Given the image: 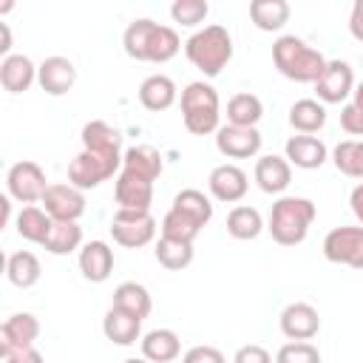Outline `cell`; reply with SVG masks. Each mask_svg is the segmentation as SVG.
<instances>
[{
	"mask_svg": "<svg viewBox=\"0 0 363 363\" xmlns=\"http://www.w3.org/2000/svg\"><path fill=\"white\" fill-rule=\"evenodd\" d=\"M122 48L136 62L162 65V62H170L179 54L182 40H179L176 28L162 26L156 20H147V17H139V20L128 23V28L122 34Z\"/></svg>",
	"mask_w": 363,
	"mask_h": 363,
	"instance_id": "obj_1",
	"label": "cell"
},
{
	"mask_svg": "<svg viewBox=\"0 0 363 363\" xmlns=\"http://www.w3.org/2000/svg\"><path fill=\"white\" fill-rule=\"evenodd\" d=\"M272 62L281 77L292 82H312V85L320 79L326 68V57L295 34H281L272 43Z\"/></svg>",
	"mask_w": 363,
	"mask_h": 363,
	"instance_id": "obj_2",
	"label": "cell"
},
{
	"mask_svg": "<svg viewBox=\"0 0 363 363\" xmlns=\"http://www.w3.org/2000/svg\"><path fill=\"white\" fill-rule=\"evenodd\" d=\"M315 216H318V207H315L312 199H306V196H281L272 204L267 230H269L275 244L298 247V244H303Z\"/></svg>",
	"mask_w": 363,
	"mask_h": 363,
	"instance_id": "obj_3",
	"label": "cell"
},
{
	"mask_svg": "<svg viewBox=\"0 0 363 363\" xmlns=\"http://www.w3.org/2000/svg\"><path fill=\"white\" fill-rule=\"evenodd\" d=\"M184 54L204 77H218L233 60V37L218 23L204 26L184 40Z\"/></svg>",
	"mask_w": 363,
	"mask_h": 363,
	"instance_id": "obj_4",
	"label": "cell"
},
{
	"mask_svg": "<svg viewBox=\"0 0 363 363\" xmlns=\"http://www.w3.org/2000/svg\"><path fill=\"white\" fill-rule=\"evenodd\" d=\"M182 119H184V128L193 136L216 133L221 128L218 125V119H221L218 91L204 79L187 82L184 91H182Z\"/></svg>",
	"mask_w": 363,
	"mask_h": 363,
	"instance_id": "obj_5",
	"label": "cell"
},
{
	"mask_svg": "<svg viewBox=\"0 0 363 363\" xmlns=\"http://www.w3.org/2000/svg\"><path fill=\"white\" fill-rule=\"evenodd\" d=\"M125 153H102V150H79L68 164V184L85 190L99 187L111 176H119Z\"/></svg>",
	"mask_w": 363,
	"mask_h": 363,
	"instance_id": "obj_6",
	"label": "cell"
},
{
	"mask_svg": "<svg viewBox=\"0 0 363 363\" xmlns=\"http://www.w3.org/2000/svg\"><path fill=\"white\" fill-rule=\"evenodd\" d=\"M156 218L150 210H116L111 218V235L119 247L139 250L156 238Z\"/></svg>",
	"mask_w": 363,
	"mask_h": 363,
	"instance_id": "obj_7",
	"label": "cell"
},
{
	"mask_svg": "<svg viewBox=\"0 0 363 363\" xmlns=\"http://www.w3.org/2000/svg\"><path fill=\"white\" fill-rule=\"evenodd\" d=\"M6 190L14 201H20L23 207L26 204H34V201H43L45 190H48V179H45V170L31 162V159H23V162H14L6 173Z\"/></svg>",
	"mask_w": 363,
	"mask_h": 363,
	"instance_id": "obj_8",
	"label": "cell"
},
{
	"mask_svg": "<svg viewBox=\"0 0 363 363\" xmlns=\"http://www.w3.org/2000/svg\"><path fill=\"white\" fill-rule=\"evenodd\" d=\"M323 258L329 264L363 269V227H335L323 235Z\"/></svg>",
	"mask_w": 363,
	"mask_h": 363,
	"instance_id": "obj_9",
	"label": "cell"
},
{
	"mask_svg": "<svg viewBox=\"0 0 363 363\" xmlns=\"http://www.w3.org/2000/svg\"><path fill=\"white\" fill-rule=\"evenodd\" d=\"M354 91V71L346 60H326V68L320 79L315 82L318 102L323 105H340Z\"/></svg>",
	"mask_w": 363,
	"mask_h": 363,
	"instance_id": "obj_10",
	"label": "cell"
},
{
	"mask_svg": "<svg viewBox=\"0 0 363 363\" xmlns=\"http://www.w3.org/2000/svg\"><path fill=\"white\" fill-rule=\"evenodd\" d=\"M40 204L54 221H79L85 216V193L65 182L48 184Z\"/></svg>",
	"mask_w": 363,
	"mask_h": 363,
	"instance_id": "obj_11",
	"label": "cell"
},
{
	"mask_svg": "<svg viewBox=\"0 0 363 363\" xmlns=\"http://www.w3.org/2000/svg\"><path fill=\"white\" fill-rule=\"evenodd\" d=\"M261 130L258 128H238V125H221L216 130V150L227 159H252L261 150Z\"/></svg>",
	"mask_w": 363,
	"mask_h": 363,
	"instance_id": "obj_12",
	"label": "cell"
},
{
	"mask_svg": "<svg viewBox=\"0 0 363 363\" xmlns=\"http://www.w3.org/2000/svg\"><path fill=\"white\" fill-rule=\"evenodd\" d=\"M278 326L284 332V337L289 340H312L320 332V315L312 303L306 301H292L281 309Z\"/></svg>",
	"mask_w": 363,
	"mask_h": 363,
	"instance_id": "obj_13",
	"label": "cell"
},
{
	"mask_svg": "<svg viewBox=\"0 0 363 363\" xmlns=\"http://www.w3.org/2000/svg\"><path fill=\"white\" fill-rule=\"evenodd\" d=\"M207 187H210V193H213L216 201L235 204V201H241V199L247 196L250 182H247V173H244L238 164L224 162V164H216V167L210 170Z\"/></svg>",
	"mask_w": 363,
	"mask_h": 363,
	"instance_id": "obj_14",
	"label": "cell"
},
{
	"mask_svg": "<svg viewBox=\"0 0 363 363\" xmlns=\"http://www.w3.org/2000/svg\"><path fill=\"white\" fill-rule=\"evenodd\" d=\"M37 82L40 88L48 94V96H62L74 88L77 82V65L68 60V57H45L40 65H37Z\"/></svg>",
	"mask_w": 363,
	"mask_h": 363,
	"instance_id": "obj_15",
	"label": "cell"
},
{
	"mask_svg": "<svg viewBox=\"0 0 363 363\" xmlns=\"http://www.w3.org/2000/svg\"><path fill=\"white\" fill-rule=\"evenodd\" d=\"M113 199H116V210H150L153 204V182L119 170L116 184H113Z\"/></svg>",
	"mask_w": 363,
	"mask_h": 363,
	"instance_id": "obj_16",
	"label": "cell"
},
{
	"mask_svg": "<svg viewBox=\"0 0 363 363\" xmlns=\"http://www.w3.org/2000/svg\"><path fill=\"white\" fill-rule=\"evenodd\" d=\"M284 156L292 167H301V170H318L326 164L329 159V147L318 139V136H306V133H298V136H289L286 145H284Z\"/></svg>",
	"mask_w": 363,
	"mask_h": 363,
	"instance_id": "obj_17",
	"label": "cell"
},
{
	"mask_svg": "<svg viewBox=\"0 0 363 363\" xmlns=\"http://www.w3.org/2000/svg\"><path fill=\"white\" fill-rule=\"evenodd\" d=\"M40 335V320L31 315V312H14L3 320L0 326V346H3V354L6 352H14V349H26V346H34Z\"/></svg>",
	"mask_w": 363,
	"mask_h": 363,
	"instance_id": "obj_18",
	"label": "cell"
},
{
	"mask_svg": "<svg viewBox=\"0 0 363 363\" xmlns=\"http://www.w3.org/2000/svg\"><path fill=\"white\" fill-rule=\"evenodd\" d=\"M255 184L269 193V196H278L289 187L292 182V164L286 162V156H275V153H267V156H258L255 162Z\"/></svg>",
	"mask_w": 363,
	"mask_h": 363,
	"instance_id": "obj_19",
	"label": "cell"
},
{
	"mask_svg": "<svg viewBox=\"0 0 363 363\" xmlns=\"http://www.w3.org/2000/svg\"><path fill=\"white\" fill-rule=\"evenodd\" d=\"M77 264H79V272L85 281L102 284L113 272V250L105 241H88V244H82Z\"/></svg>",
	"mask_w": 363,
	"mask_h": 363,
	"instance_id": "obj_20",
	"label": "cell"
},
{
	"mask_svg": "<svg viewBox=\"0 0 363 363\" xmlns=\"http://www.w3.org/2000/svg\"><path fill=\"white\" fill-rule=\"evenodd\" d=\"M37 82V65L26 54H9L0 60V85L9 94H23Z\"/></svg>",
	"mask_w": 363,
	"mask_h": 363,
	"instance_id": "obj_21",
	"label": "cell"
},
{
	"mask_svg": "<svg viewBox=\"0 0 363 363\" xmlns=\"http://www.w3.org/2000/svg\"><path fill=\"white\" fill-rule=\"evenodd\" d=\"M176 96H179V88L167 74H150L139 85V102H142V108H147L153 113L167 111L176 102Z\"/></svg>",
	"mask_w": 363,
	"mask_h": 363,
	"instance_id": "obj_22",
	"label": "cell"
},
{
	"mask_svg": "<svg viewBox=\"0 0 363 363\" xmlns=\"http://www.w3.org/2000/svg\"><path fill=\"white\" fill-rule=\"evenodd\" d=\"M142 357L150 363H173L182 354V340L173 329H150L142 335Z\"/></svg>",
	"mask_w": 363,
	"mask_h": 363,
	"instance_id": "obj_23",
	"label": "cell"
},
{
	"mask_svg": "<svg viewBox=\"0 0 363 363\" xmlns=\"http://www.w3.org/2000/svg\"><path fill=\"white\" fill-rule=\"evenodd\" d=\"M102 335L116 346H130V343L142 340V320L111 306L102 318Z\"/></svg>",
	"mask_w": 363,
	"mask_h": 363,
	"instance_id": "obj_24",
	"label": "cell"
},
{
	"mask_svg": "<svg viewBox=\"0 0 363 363\" xmlns=\"http://www.w3.org/2000/svg\"><path fill=\"white\" fill-rule=\"evenodd\" d=\"M14 227H17V235H20V238H26V241L43 247V244L48 241L51 230H54V218H51L43 207H37V204H26V207L17 213Z\"/></svg>",
	"mask_w": 363,
	"mask_h": 363,
	"instance_id": "obj_25",
	"label": "cell"
},
{
	"mask_svg": "<svg viewBox=\"0 0 363 363\" xmlns=\"http://www.w3.org/2000/svg\"><path fill=\"white\" fill-rule=\"evenodd\" d=\"M122 170L136 173V176H142L147 182H156L162 176V170H164V162H162V153L153 145H133L122 156Z\"/></svg>",
	"mask_w": 363,
	"mask_h": 363,
	"instance_id": "obj_26",
	"label": "cell"
},
{
	"mask_svg": "<svg viewBox=\"0 0 363 363\" xmlns=\"http://www.w3.org/2000/svg\"><path fill=\"white\" fill-rule=\"evenodd\" d=\"M82 147L85 150H102V153H122V130L108 125L105 119H91L82 125Z\"/></svg>",
	"mask_w": 363,
	"mask_h": 363,
	"instance_id": "obj_27",
	"label": "cell"
},
{
	"mask_svg": "<svg viewBox=\"0 0 363 363\" xmlns=\"http://www.w3.org/2000/svg\"><path fill=\"white\" fill-rule=\"evenodd\" d=\"M43 275V267H40V258L28 250H17L6 258V278L11 286L17 289H31Z\"/></svg>",
	"mask_w": 363,
	"mask_h": 363,
	"instance_id": "obj_28",
	"label": "cell"
},
{
	"mask_svg": "<svg viewBox=\"0 0 363 363\" xmlns=\"http://www.w3.org/2000/svg\"><path fill=\"white\" fill-rule=\"evenodd\" d=\"M111 306H116V309H122V312H128V315L145 320V318L150 315V309H153V301H150L147 286H142V284H136V281H122V284L113 289V303H111Z\"/></svg>",
	"mask_w": 363,
	"mask_h": 363,
	"instance_id": "obj_29",
	"label": "cell"
},
{
	"mask_svg": "<svg viewBox=\"0 0 363 363\" xmlns=\"http://www.w3.org/2000/svg\"><path fill=\"white\" fill-rule=\"evenodd\" d=\"M250 20L258 31H281L289 23V3L286 0H252Z\"/></svg>",
	"mask_w": 363,
	"mask_h": 363,
	"instance_id": "obj_30",
	"label": "cell"
},
{
	"mask_svg": "<svg viewBox=\"0 0 363 363\" xmlns=\"http://www.w3.org/2000/svg\"><path fill=\"white\" fill-rule=\"evenodd\" d=\"M289 125L298 133H306V136L323 130V125H326V105L318 102V99H298V102H292Z\"/></svg>",
	"mask_w": 363,
	"mask_h": 363,
	"instance_id": "obj_31",
	"label": "cell"
},
{
	"mask_svg": "<svg viewBox=\"0 0 363 363\" xmlns=\"http://www.w3.org/2000/svg\"><path fill=\"white\" fill-rule=\"evenodd\" d=\"M264 116V102L250 94V91H241L235 96H230L227 102V125H238V128H255Z\"/></svg>",
	"mask_w": 363,
	"mask_h": 363,
	"instance_id": "obj_32",
	"label": "cell"
},
{
	"mask_svg": "<svg viewBox=\"0 0 363 363\" xmlns=\"http://www.w3.org/2000/svg\"><path fill=\"white\" fill-rule=\"evenodd\" d=\"M227 233L235 238V241H252L264 233V218L255 207L250 204H238L227 213Z\"/></svg>",
	"mask_w": 363,
	"mask_h": 363,
	"instance_id": "obj_33",
	"label": "cell"
},
{
	"mask_svg": "<svg viewBox=\"0 0 363 363\" xmlns=\"http://www.w3.org/2000/svg\"><path fill=\"white\" fill-rule=\"evenodd\" d=\"M153 255H156L159 267H164V269H170V272H179V269H184V267L193 264V244H187V241H173V238L159 235V241H156V247H153Z\"/></svg>",
	"mask_w": 363,
	"mask_h": 363,
	"instance_id": "obj_34",
	"label": "cell"
},
{
	"mask_svg": "<svg viewBox=\"0 0 363 363\" xmlns=\"http://www.w3.org/2000/svg\"><path fill=\"white\" fill-rule=\"evenodd\" d=\"M170 207L179 210V213H184V216H190V218L199 221L201 227L210 224V218H213V201H210L201 190H196V187L179 190V193L173 196V204H170Z\"/></svg>",
	"mask_w": 363,
	"mask_h": 363,
	"instance_id": "obj_35",
	"label": "cell"
},
{
	"mask_svg": "<svg viewBox=\"0 0 363 363\" xmlns=\"http://www.w3.org/2000/svg\"><path fill=\"white\" fill-rule=\"evenodd\" d=\"M43 250L51 255H68L74 250H82V227L77 221H54V230Z\"/></svg>",
	"mask_w": 363,
	"mask_h": 363,
	"instance_id": "obj_36",
	"label": "cell"
},
{
	"mask_svg": "<svg viewBox=\"0 0 363 363\" xmlns=\"http://www.w3.org/2000/svg\"><path fill=\"white\" fill-rule=\"evenodd\" d=\"M332 162H335V167L343 176L363 182V139H343V142H337L335 150H332Z\"/></svg>",
	"mask_w": 363,
	"mask_h": 363,
	"instance_id": "obj_37",
	"label": "cell"
},
{
	"mask_svg": "<svg viewBox=\"0 0 363 363\" xmlns=\"http://www.w3.org/2000/svg\"><path fill=\"white\" fill-rule=\"evenodd\" d=\"M162 235L164 238H173V241H187V244H193L196 238H199V233H201V224L199 221H193L190 216H184V213H179V210H167L164 213V218H162Z\"/></svg>",
	"mask_w": 363,
	"mask_h": 363,
	"instance_id": "obj_38",
	"label": "cell"
},
{
	"mask_svg": "<svg viewBox=\"0 0 363 363\" xmlns=\"http://www.w3.org/2000/svg\"><path fill=\"white\" fill-rule=\"evenodd\" d=\"M340 128L349 136H363V82L354 85L352 102H346L340 108Z\"/></svg>",
	"mask_w": 363,
	"mask_h": 363,
	"instance_id": "obj_39",
	"label": "cell"
},
{
	"mask_svg": "<svg viewBox=\"0 0 363 363\" xmlns=\"http://www.w3.org/2000/svg\"><path fill=\"white\" fill-rule=\"evenodd\" d=\"M210 14V6L204 0H176L170 6V17L173 23L184 26V28H193L199 23H204V17Z\"/></svg>",
	"mask_w": 363,
	"mask_h": 363,
	"instance_id": "obj_40",
	"label": "cell"
},
{
	"mask_svg": "<svg viewBox=\"0 0 363 363\" xmlns=\"http://www.w3.org/2000/svg\"><path fill=\"white\" fill-rule=\"evenodd\" d=\"M275 363H320V352L309 340H289L278 349Z\"/></svg>",
	"mask_w": 363,
	"mask_h": 363,
	"instance_id": "obj_41",
	"label": "cell"
},
{
	"mask_svg": "<svg viewBox=\"0 0 363 363\" xmlns=\"http://www.w3.org/2000/svg\"><path fill=\"white\" fill-rule=\"evenodd\" d=\"M182 363H227V357L216 346H190Z\"/></svg>",
	"mask_w": 363,
	"mask_h": 363,
	"instance_id": "obj_42",
	"label": "cell"
},
{
	"mask_svg": "<svg viewBox=\"0 0 363 363\" xmlns=\"http://www.w3.org/2000/svg\"><path fill=\"white\" fill-rule=\"evenodd\" d=\"M233 363H272V354L264 346H258V343H247V346L235 349Z\"/></svg>",
	"mask_w": 363,
	"mask_h": 363,
	"instance_id": "obj_43",
	"label": "cell"
},
{
	"mask_svg": "<svg viewBox=\"0 0 363 363\" xmlns=\"http://www.w3.org/2000/svg\"><path fill=\"white\" fill-rule=\"evenodd\" d=\"M3 360H6V363H45V360H43V354H40L34 346L6 352V354H3Z\"/></svg>",
	"mask_w": 363,
	"mask_h": 363,
	"instance_id": "obj_44",
	"label": "cell"
},
{
	"mask_svg": "<svg viewBox=\"0 0 363 363\" xmlns=\"http://www.w3.org/2000/svg\"><path fill=\"white\" fill-rule=\"evenodd\" d=\"M349 34L363 43V0H354L352 11H349Z\"/></svg>",
	"mask_w": 363,
	"mask_h": 363,
	"instance_id": "obj_45",
	"label": "cell"
},
{
	"mask_svg": "<svg viewBox=\"0 0 363 363\" xmlns=\"http://www.w3.org/2000/svg\"><path fill=\"white\" fill-rule=\"evenodd\" d=\"M349 207H352L357 224L363 227V182H360L357 187H352V193H349Z\"/></svg>",
	"mask_w": 363,
	"mask_h": 363,
	"instance_id": "obj_46",
	"label": "cell"
},
{
	"mask_svg": "<svg viewBox=\"0 0 363 363\" xmlns=\"http://www.w3.org/2000/svg\"><path fill=\"white\" fill-rule=\"evenodd\" d=\"M0 37H3V40H0V54L9 57V54H11V28H9V23H3V20H0Z\"/></svg>",
	"mask_w": 363,
	"mask_h": 363,
	"instance_id": "obj_47",
	"label": "cell"
},
{
	"mask_svg": "<svg viewBox=\"0 0 363 363\" xmlns=\"http://www.w3.org/2000/svg\"><path fill=\"white\" fill-rule=\"evenodd\" d=\"M122 363H150V360H145V357H128V360H122Z\"/></svg>",
	"mask_w": 363,
	"mask_h": 363,
	"instance_id": "obj_48",
	"label": "cell"
}]
</instances>
